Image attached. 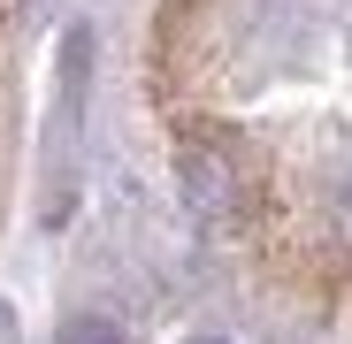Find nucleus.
<instances>
[{
    "label": "nucleus",
    "instance_id": "f03ea898",
    "mask_svg": "<svg viewBox=\"0 0 352 344\" xmlns=\"http://www.w3.org/2000/svg\"><path fill=\"white\" fill-rule=\"evenodd\" d=\"M192 344H222V336H192Z\"/></svg>",
    "mask_w": 352,
    "mask_h": 344
},
{
    "label": "nucleus",
    "instance_id": "f257e3e1",
    "mask_svg": "<svg viewBox=\"0 0 352 344\" xmlns=\"http://www.w3.org/2000/svg\"><path fill=\"white\" fill-rule=\"evenodd\" d=\"M54 344H131L115 321H100V314H77V321H62V336Z\"/></svg>",
    "mask_w": 352,
    "mask_h": 344
}]
</instances>
